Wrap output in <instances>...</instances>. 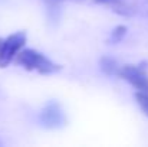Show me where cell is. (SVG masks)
<instances>
[{"instance_id": "6da1fadb", "label": "cell", "mask_w": 148, "mask_h": 147, "mask_svg": "<svg viewBox=\"0 0 148 147\" xmlns=\"http://www.w3.org/2000/svg\"><path fill=\"white\" fill-rule=\"evenodd\" d=\"M17 62L23 65L25 68L30 71H36L40 74H52L59 69L56 63H53L49 58H46L43 53L33 50V49H25L17 53Z\"/></svg>"}, {"instance_id": "7a4b0ae2", "label": "cell", "mask_w": 148, "mask_h": 147, "mask_svg": "<svg viewBox=\"0 0 148 147\" xmlns=\"http://www.w3.org/2000/svg\"><path fill=\"white\" fill-rule=\"evenodd\" d=\"M38 120L42 127L50 128V130L60 128L66 124V115H65L62 107L56 101H50L40 110Z\"/></svg>"}, {"instance_id": "3957f363", "label": "cell", "mask_w": 148, "mask_h": 147, "mask_svg": "<svg viewBox=\"0 0 148 147\" xmlns=\"http://www.w3.org/2000/svg\"><path fill=\"white\" fill-rule=\"evenodd\" d=\"M25 42H26V35L22 32L14 33L9 36L6 41L0 42V65H7L14 56H17Z\"/></svg>"}, {"instance_id": "277c9868", "label": "cell", "mask_w": 148, "mask_h": 147, "mask_svg": "<svg viewBox=\"0 0 148 147\" xmlns=\"http://www.w3.org/2000/svg\"><path fill=\"white\" fill-rule=\"evenodd\" d=\"M125 81H128L137 91H148V75L145 69L138 65H125L118 72Z\"/></svg>"}, {"instance_id": "5b68a950", "label": "cell", "mask_w": 148, "mask_h": 147, "mask_svg": "<svg viewBox=\"0 0 148 147\" xmlns=\"http://www.w3.org/2000/svg\"><path fill=\"white\" fill-rule=\"evenodd\" d=\"M101 66H102V71H105L106 74H118L119 72L118 63L112 58H102Z\"/></svg>"}, {"instance_id": "8992f818", "label": "cell", "mask_w": 148, "mask_h": 147, "mask_svg": "<svg viewBox=\"0 0 148 147\" xmlns=\"http://www.w3.org/2000/svg\"><path fill=\"white\" fill-rule=\"evenodd\" d=\"M135 98H137L138 105L143 108V111L148 115V91H138L135 94Z\"/></svg>"}]
</instances>
